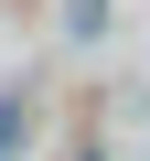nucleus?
<instances>
[{"label":"nucleus","mask_w":150,"mask_h":161,"mask_svg":"<svg viewBox=\"0 0 150 161\" xmlns=\"http://www.w3.org/2000/svg\"><path fill=\"white\" fill-rule=\"evenodd\" d=\"M22 129H32V108L11 97V108H0V161H11V150H22Z\"/></svg>","instance_id":"1"},{"label":"nucleus","mask_w":150,"mask_h":161,"mask_svg":"<svg viewBox=\"0 0 150 161\" xmlns=\"http://www.w3.org/2000/svg\"><path fill=\"white\" fill-rule=\"evenodd\" d=\"M97 22H107V0H75V32H97Z\"/></svg>","instance_id":"2"},{"label":"nucleus","mask_w":150,"mask_h":161,"mask_svg":"<svg viewBox=\"0 0 150 161\" xmlns=\"http://www.w3.org/2000/svg\"><path fill=\"white\" fill-rule=\"evenodd\" d=\"M86 161H97V150H86Z\"/></svg>","instance_id":"3"}]
</instances>
